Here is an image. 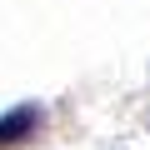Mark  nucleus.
<instances>
[{"mask_svg":"<svg viewBox=\"0 0 150 150\" xmlns=\"http://www.w3.org/2000/svg\"><path fill=\"white\" fill-rule=\"evenodd\" d=\"M40 120H45V110L40 105H15L10 115H0V150H10V145H25L35 130H40Z\"/></svg>","mask_w":150,"mask_h":150,"instance_id":"nucleus-1","label":"nucleus"}]
</instances>
